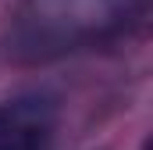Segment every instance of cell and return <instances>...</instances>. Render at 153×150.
<instances>
[{
  "label": "cell",
  "mask_w": 153,
  "mask_h": 150,
  "mask_svg": "<svg viewBox=\"0 0 153 150\" xmlns=\"http://www.w3.org/2000/svg\"><path fill=\"white\" fill-rule=\"evenodd\" d=\"M53 104L43 97H14L0 104V150H50Z\"/></svg>",
  "instance_id": "obj_2"
},
{
  "label": "cell",
  "mask_w": 153,
  "mask_h": 150,
  "mask_svg": "<svg viewBox=\"0 0 153 150\" xmlns=\"http://www.w3.org/2000/svg\"><path fill=\"white\" fill-rule=\"evenodd\" d=\"M135 0H25L18 36L32 50H68L107 36L132 14Z\"/></svg>",
  "instance_id": "obj_1"
}]
</instances>
